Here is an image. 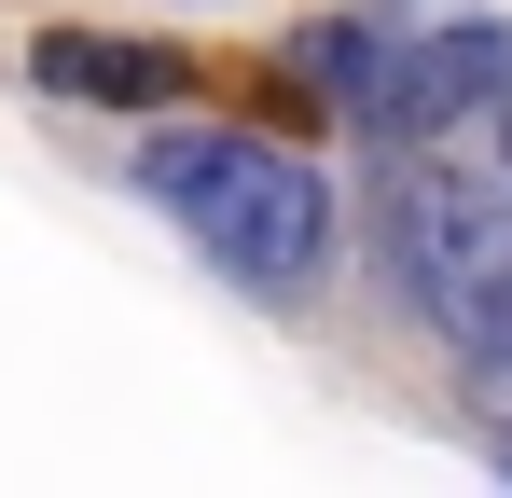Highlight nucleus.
Segmentation results:
<instances>
[{"label": "nucleus", "instance_id": "1", "mask_svg": "<svg viewBox=\"0 0 512 498\" xmlns=\"http://www.w3.org/2000/svg\"><path fill=\"white\" fill-rule=\"evenodd\" d=\"M374 222H388V277H402V305H416L457 360H485V346L512 332V111L402 139Z\"/></svg>", "mask_w": 512, "mask_h": 498}, {"label": "nucleus", "instance_id": "2", "mask_svg": "<svg viewBox=\"0 0 512 498\" xmlns=\"http://www.w3.org/2000/svg\"><path fill=\"white\" fill-rule=\"evenodd\" d=\"M139 194H167L180 236L263 305L319 291V263H333V180L291 139H263V125H153L139 139Z\"/></svg>", "mask_w": 512, "mask_h": 498}, {"label": "nucleus", "instance_id": "3", "mask_svg": "<svg viewBox=\"0 0 512 498\" xmlns=\"http://www.w3.org/2000/svg\"><path fill=\"white\" fill-rule=\"evenodd\" d=\"M512 111V28H443V42H402V70L374 97L388 139H429V125H485Z\"/></svg>", "mask_w": 512, "mask_h": 498}, {"label": "nucleus", "instance_id": "4", "mask_svg": "<svg viewBox=\"0 0 512 498\" xmlns=\"http://www.w3.org/2000/svg\"><path fill=\"white\" fill-rule=\"evenodd\" d=\"M28 70L42 83H70V97H180V70L167 56H139V42H97V28H56V42H28Z\"/></svg>", "mask_w": 512, "mask_h": 498}]
</instances>
